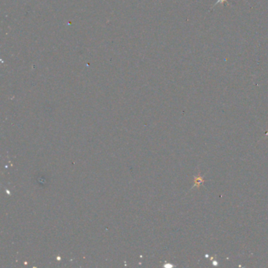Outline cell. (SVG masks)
Instances as JSON below:
<instances>
[{
    "label": "cell",
    "mask_w": 268,
    "mask_h": 268,
    "mask_svg": "<svg viewBox=\"0 0 268 268\" xmlns=\"http://www.w3.org/2000/svg\"><path fill=\"white\" fill-rule=\"evenodd\" d=\"M193 186H192L191 189H193L195 187H200L204 183H205V179H204L203 175H194L193 176Z\"/></svg>",
    "instance_id": "1"
},
{
    "label": "cell",
    "mask_w": 268,
    "mask_h": 268,
    "mask_svg": "<svg viewBox=\"0 0 268 268\" xmlns=\"http://www.w3.org/2000/svg\"><path fill=\"white\" fill-rule=\"evenodd\" d=\"M227 2V0H218V1H217V2H216V3H215V5H214V6H215L216 5V4L219 3V2Z\"/></svg>",
    "instance_id": "2"
}]
</instances>
